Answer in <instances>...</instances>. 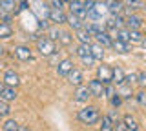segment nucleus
<instances>
[{
  "label": "nucleus",
  "instance_id": "nucleus-1",
  "mask_svg": "<svg viewBox=\"0 0 146 131\" xmlns=\"http://www.w3.org/2000/svg\"><path fill=\"white\" fill-rule=\"evenodd\" d=\"M77 118H79V122H82L84 126L97 124V122L100 120L99 107L97 106H86V107H82V109H79V113H77Z\"/></svg>",
  "mask_w": 146,
  "mask_h": 131
},
{
  "label": "nucleus",
  "instance_id": "nucleus-2",
  "mask_svg": "<svg viewBox=\"0 0 146 131\" xmlns=\"http://www.w3.org/2000/svg\"><path fill=\"white\" fill-rule=\"evenodd\" d=\"M108 15L110 13H108L106 2H104V0H97V2L93 4V7L88 11V16H86V18L91 20V22H100L104 16H108Z\"/></svg>",
  "mask_w": 146,
  "mask_h": 131
},
{
  "label": "nucleus",
  "instance_id": "nucleus-3",
  "mask_svg": "<svg viewBox=\"0 0 146 131\" xmlns=\"http://www.w3.org/2000/svg\"><path fill=\"white\" fill-rule=\"evenodd\" d=\"M36 51L42 57H51L53 53H57V47H55V42L49 37H40L36 38Z\"/></svg>",
  "mask_w": 146,
  "mask_h": 131
},
{
  "label": "nucleus",
  "instance_id": "nucleus-4",
  "mask_svg": "<svg viewBox=\"0 0 146 131\" xmlns=\"http://www.w3.org/2000/svg\"><path fill=\"white\" fill-rule=\"evenodd\" d=\"M143 24H144V18L141 15H137V13H130L124 20V26L128 29H141Z\"/></svg>",
  "mask_w": 146,
  "mask_h": 131
},
{
  "label": "nucleus",
  "instance_id": "nucleus-5",
  "mask_svg": "<svg viewBox=\"0 0 146 131\" xmlns=\"http://www.w3.org/2000/svg\"><path fill=\"white\" fill-rule=\"evenodd\" d=\"M48 20L53 22L55 26H60V24H66L68 20V15L64 13V9H49V15H48Z\"/></svg>",
  "mask_w": 146,
  "mask_h": 131
},
{
  "label": "nucleus",
  "instance_id": "nucleus-6",
  "mask_svg": "<svg viewBox=\"0 0 146 131\" xmlns=\"http://www.w3.org/2000/svg\"><path fill=\"white\" fill-rule=\"evenodd\" d=\"M97 78L104 86H106V84H111V66H108V64L99 66L97 67Z\"/></svg>",
  "mask_w": 146,
  "mask_h": 131
},
{
  "label": "nucleus",
  "instance_id": "nucleus-7",
  "mask_svg": "<svg viewBox=\"0 0 146 131\" xmlns=\"http://www.w3.org/2000/svg\"><path fill=\"white\" fill-rule=\"evenodd\" d=\"M88 89H90L91 97H95V98H102L104 97V84L100 82L99 78L90 80V82H88Z\"/></svg>",
  "mask_w": 146,
  "mask_h": 131
},
{
  "label": "nucleus",
  "instance_id": "nucleus-8",
  "mask_svg": "<svg viewBox=\"0 0 146 131\" xmlns=\"http://www.w3.org/2000/svg\"><path fill=\"white\" fill-rule=\"evenodd\" d=\"M70 13L80 16V18H86V16H88V11H86L82 0H70Z\"/></svg>",
  "mask_w": 146,
  "mask_h": 131
},
{
  "label": "nucleus",
  "instance_id": "nucleus-9",
  "mask_svg": "<svg viewBox=\"0 0 146 131\" xmlns=\"http://www.w3.org/2000/svg\"><path fill=\"white\" fill-rule=\"evenodd\" d=\"M90 97H91V93H90L88 86H79V88L75 89V93H73V100H75V102H80V104L88 102Z\"/></svg>",
  "mask_w": 146,
  "mask_h": 131
},
{
  "label": "nucleus",
  "instance_id": "nucleus-10",
  "mask_svg": "<svg viewBox=\"0 0 146 131\" xmlns=\"http://www.w3.org/2000/svg\"><path fill=\"white\" fill-rule=\"evenodd\" d=\"M68 82H70L71 86H75V88H79V86H82V82H84V76H82V71L77 69V67H73V69L68 73Z\"/></svg>",
  "mask_w": 146,
  "mask_h": 131
},
{
  "label": "nucleus",
  "instance_id": "nucleus-11",
  "mask_svg": "<svg viewBox=\"0 0 146 131\" xmlns=\"http://www.w3.org/2000/svg\"><path fill=\"white\" fill-rule=\"evenodd\" d=\"M13 51H15V57L18 58V60H22V62L31 60V58H33V51H31L27 46H17Z\"/></svg>",
  "mask_w": 146,
  "mask_h": 131
},
{
  "label": "nucleus",
  "instance_id": "nucleus-12",
  "mask_svg": "<svg viewBox=\"0 0 146 131\" xmlns=\"http://www.w3.org/2000/svg\"><path fill=\"white\" fill-rule=\"evenodd\" d=\"M108 6V13L110 15H121L124 9V2L122 0H104Z\"/></svg>",
  "mask_w": 146,
  "mask_h": 131
},
{
  "label": "nucleus",
  "instance_id": "nucleus-13",
  "mask_svg": "<svg viewBox=\"0 0 146 131\" xmlns=\"http://www.w3.org/2000/svg\"><path fill=\"white\" fill-rule=\"evenodd\" d=\"M71 69H73V62L70 58H62L57 66V75L58 76H68V73H70Z\"/></svg>",
  "mask_w": 146,
  "mask_h": 131
},
{
  "label": "nucleus",
  "instance_id": "nucleus-14",
  "mask_svg": "<svg viewBox=\"0 0 146 131\" xmlns=\"http://www.w3.org/2000/svg\"><path fill=\"white\" fill-rule=\"evenodd\" d=\"M124 69H122L121 66H117V67H111V84H115V86H121V84H124Z\"/></svg>",
  "mask_w": 146,
  "mask_h": 131
},
{
  "label": "nucleus",
  "instance_id": "nucleus-15",
  "mask_svg": "<svg viewBox=\"0 0 146 131\" xmlns=\"http://www.w3.org/2000/svg\"><path fill=\"white\" fill-rule=\"evenodd\" d=\"M111 47H113V51H115V53H119V55H126V53L131 51L130 42H122V40H117V38L111 42Z\"/></svg>",
  "mask_w": 146,
  "mask_h": 131
},
{
  "label": "nucleus",
  "instance_id": "nucleus-16",
  "mask_svg": "<svg viewBox=\"0 0 146 131\" xmlns=\"http://www.w3.org/2000/svg\"><path fill=\"white\" fill-rule=\"evenodd\" d=\"M93 38L97 40V44H100L102 47H111V42H113V38L110 37V33H108V31H100V33H97Z\"/></svg>",
  "mask_w": 146,
  "mask_h": 131
},
{
  "label": "nucleus",
  "instance_id": "nucleus-17",
  "mask_svg": "<svg viewBox=\"0 0 146 131\" xmlns=\"http://www.w3.org/2000/svg\"><path fill=\"white\" fill-rule=\"evenodd\" d=\"M122 26H124V18H122V15H110V18L106 22V28L121 29Z\"/></svg>",
  "mask_w": 146,
  "mask_h": 131
},
{
  "label": "nucleus",
  "instance_id": "nucleus-18",
  "mask_svg": "<svg viewBox=\"0 0 146 131\" xmlns=\"http://www.w3.org/2000/svg\"><path fill=\"white\" fill-rule=\"evenodd\" d=\"M17 98V88H11V86H6L4 91L0 93V100H6V102H13Z\"/></svg>",
  "mask_w": 146,
  "mask_h": 131
},
{
  "label": "nucleus",
  "instance_id": "nucleus-19",
  "mask_svg": "<svg viewBox=\"0 0 146 131\" xmlns=\"http://www.w3.org/2000/svg\"><path fill=\"white\" fill-rule=\"evenodd\" d=\"M4 84L11 86V88H17V86L20 84V76H18L15 71H7V73L4 75Z\"/></svg>",
  "mask_w": 146,
  "mask_h": 131
},
{
  "label": "nucleus",
  "instance_id": "nucleus-20",
  "mask_svg": "<svg viewBox=\"0 0 146 131\" xmlns=\"http://www.w3.org/2000/svg\"><path fill=\"white\" fill-rule=\"evenodd\" d=\"M104 49H106V47H102L100 44H90V55L99 62V60L104 58Z\"/></svg>",
  "mask_w": 146,
  "mask_h": 131
},
{
  "label": "nucleus",
  "instance_id": "nucleus-21",
  "mask_svg": "<svg viewBox=\"0 0 146 131\" xmlns=\"http://www.w3.org/2000/svg\"><path fill=\"white\" fill-rule=\"evenodd\" d=\"M68 24H70V28L71 29H75V31H79V29H82V26H84V20L80 18V16H77V15H73V13H70L68 15Z\"/></svg>",
  "mask_w": 146,
  "mask_h": 131
},
{
  "label": "nucleus",
  "instance_id": "nucleus-22",
  "mask_svg": "<svg viewBox=\"0 0 146 131\" xmlns=\"http://www.w3.org/2000/svg\"><path fill=\"white\" fill-rule=\"evenodd\" d=\"M13 37V28L11 24H6V22H0V40H7Z\"/></svg>",
  "mask_w": 146,
  "mask_h": 131
},
{
  "label": "nucleus",
  "instance_id": "nucleus-23",
  "mask_svg": "<svg viewBox=\"0 0 146 131\" xmlns=\"http://www.w3.org/2000/svg\"><path fill=\"white\" fill-rule=\"evenodd\" d=\"M122 122L126 124L128 131H139V124H137L135 117H131V115H124V117H122Z\"/></svg>",
  "mask_w": 146,
  "mask_h": 131
},
{
  "label": "nucleus",
  "instance_id": "nucleus-24",
  "mask_svg": "<svg viewBox=\"0 0 146 131\" xmlns=\"http://www.w3.org/2000/svg\"><path fill=\"white\" fill-rule=\"evenodd\" d=\"M17 0H0V9L6 13H15Z\"/></svg>",
  "mask_w": 146,
  "mask_h": 131
},
{
  "label": "nucleus",
  "instance_id": "nucleus-25",
  "mask_svg": "<svg viewBox=\"0 0 146 131\" xmlns=\"http://www.w3.org/2000/svg\"><path fill=\"white\" fill-rule=\"evenodd\" d=\"M113 124H115V122L110 118L108 115H104L102 120H100V131H113Z\"/></svg>",
  "mask_w": 146,
  "mask_h": 131
},
{
  "label": "nucleus",
  "instance_id": "nucleus-26",
  "mask_svg": "<svg viewBox=\"0 0 146 131\" xmlns=\"http://www.w3.org/2000/svg\"><path fill=\"white\" fill-rule=\"evenodd\" d=\"M77 38H79V42L80 44H91V35L88 33V31H84V29H79L77 31Z\"/></svg>",
  "mask_w": 146,
  "mask_h": 131
},
{
  "label": "nucleus",
  "instance_id": "nucleus-27",
  "mask_svg": "<svg viewBox=\"0 0 146 131\" xmlns=\"http://www.w3.org/2000/svg\"><path fill=\"white\" fill-rule=\"evenodd\" d=\"M143 38H144V35L141 33V29H130V42L131 44H141Z\"/></svg>",
  "mask_w": 146,
  "mask_h": 131
},
{
  "label": "nucleus",
  "instance_id": "nucleus-28",
  "mask_svg": "<svg viewBox=\"0 0 146 131\" xmlns=\"http://www.w3.org/2000/svg\"><path fill=\"white\" fill-rule=\"evenodd\" d=\"M18 126H20V124H18L17 120L7 118V120L2 124V131H17V129H18Z\"/></svg>",
  "mask_w": 146,
  "mask_h": 131
},
{
  "label": "nucleus",
  "instance_id": "nucleus-29",
  "mask_svg": "<svg viewBox=\"0 0 146 131\" xmlns=\"http://www.w3.org/2000/svg\"><path fill=\"white\" fill-rule=\"evenodd\" d=\"M60 33H62V29L58 28V26H55V24H53L51 28L48 29V37L51 38L53 42H55V40H58V38H60Z\"/></svg>",
  "mask_w": 146,
  "mask_h": 131
},
{
  "label": "nucleus",
  "instance_id": "nucleus-30",
  "mask_svg": "<svg viewBox=\"0 0 146 131\" xmlns=\"http://www.w3.org/2000/svg\"><path fill=\"white\" fill-rule=\"evenodd\" d=\"M75 53H77V57L82 58V57H88L90 55V44H79L75 49Z\"/></svg>",
  "mask_w": 146,
  "mask_h": 131
},
{
  "label": "nucleus",
  "instance_id": "nucleus-31",
  "mask_svg": "<svg viewBox=\"0 0 146 131\" xmlns=\"http://www.w3.org/2000/svg\"><path fill=\"white\" fill-rule=\"evenodd\" d=\"M58 42H60L62 46H70V44L73 42L71 33H70V31H62V33H60V38H58Z\"/></svg>",
  "mask_w": 146,
  "mask_h": 131
},
{
  "label": "nucleus",
  "instance_id": "nucleus-32",
  "mask_svg": "<svg viewBox=\"0 0 146 131\" xmlns=\"http://www.w3.org/2000/svg\"><path fill=\"white\" fill-rule=\"evenodd\" d=\"M117 40L130 42V29H128V28H121V29L117 31Z\"/></svg>",
  "mask_w": 146,
  "mask_h": 131
},
{
  "label": "nucleus",
  "instance_id": "nucleus-33",
  "mask_svg": "<svg viewBox=\"0 0 146 131\" xmlns=\"http://www.w3.org/2000/svg\"><path fill=\"white\" fill-rule=\"evenodd\" d=\"M133 97H135V100H137V104H139V106L146 107V89H141V91L135 93Z\"/></svg>",
  "mask_w": 146,
  "mask_h": 131
},
{
  "label": "nucleus",
  "instance_id": "nucleus-34",
  "mask_svg": "<svg viewBox=\"0 0 146 131\" xmlns=\"http://www.w3.org/2000/svg\"><path fill=\"white\" fill-rule=\"evenodd\" d=\"M0 115H2V118H4V117H9V115H11V107H9V102L0 100Z\"/></svg>",
  "mask_w": 146,
  "mask_h": 131
},
{
  "label": "nucleus",
  "instance_id": "nucleus-35",
  "mask_svg": "<svg viewBox=\"0 0 146 131\" xmlns=\"http://www.w3.org/2000/svg\"><path fill=\"white\" fill-rule=\"evenodd\" d=\"M122 100H124V98H122V97H121L119 93H115L113 97H110V102H111V106L115 107V109H119V107L122 106Z\"/></svg>",
  "mask_w": 146,
  "mask_h": 131
},
{
  "label": "nucleus",
  "instance_id": "nucleus-36",
  "mask_svg": "<svg viewBox=\"0 0 146 131\" xmlns=\"http://www.w3.org/2000/svg\"><path fill=\"white\" fill-rule=\"evenodd\" d=\"M29 9V2L27 0H20V4L17 6V9H15V15H20V13H24Z\"/></svg>",
  "mask_w": 146,
  "mask_h": 131
},
{
  "label": "nucleus",
  "instance_id": "nucleus-37",
  "mask_svg": "<svg viewBox=\"0 0 146 131\" xmlns=\"http://www.w3.org/2000/svg\"><path fill=\"white\" fill-rule=\"evenodd\" d=\"M115 93H117L115 84H106L104 86V97H113Z\"/></svg>",
  "mask_w": 146,
  "mask_h": 131
},
{
  "label": "nucleus",
  "instance_id": "nucleus-38",
  "mask_svg": "<svg viewBox=\"0 0 146 131\" xmlns=\"http://www.w3.org/2000/svg\"><path fill=\"white\" fill-rule=\"evenodd\" d=\"M137 84H139L143 89H146V71H143V73L137 75Z\"/></svg>",
  "mask_w": 146,
  "mask_h": 131
},
{
  "label": "nucleus",
  "instance_id": "nucleus-39",
  "mask_svg": "<svg viewBox=\"0 0 146 131\" xmlns=\"http://www.w3.org/2000/svg\"><path fill=\"white\" fill-rule=\"evenodd\" d=\"M137 75H139V73H130V75H126V76H124V84H128V86L135 84V82H137Z\"/></svg>",
  "mask_w": 146,
  "mask_h": 131
},
{
  "label": "nucleus",
  "instance_id": "nucleus-40",
  "mask_svg": "<svg viewBox=\"0 0 146 131\" xmlns=\"http://www.w3.org/2000/svg\"><path fill=\"white\" fill-rule=\"evenodd\" d=\"M80 60H82V64H84L86 67H91V66L95 64V62H97V60H95V58L91 57V55H88V57H82Z\"/></svg>",
  "mask_w": 146,
  "mask_h": 131
},
{
  "label": "nucleus",
  "instance_id": "nucleus-41",
  "mask_svg": "<svg viewBox=\"0 0 146 131\" xmlns=\"http://www.w3.org/2000/svg\"><path fill=\"white\" fill-rule=\"evenodd\" d=\"M53 9H64V0H49Z\"/></svg>",
  "mask_w": 146,
  "mask_h": 131
},
{
  "label": "nucleus",
  "instance_id": "nucleus-42",
  "mask_svg": "<svg viewBox=\"0 0 146 131\" xmlns=\"http://www.w3.org/2000/svg\"><path fill=\"white\" fill-rule=\"evenodd\" d=\"M113 131H128V128H126V124H124V122H115V124H113Z\"/></svg>",
  "mask_w": 146,
  "mask_h": 131
},
{
  "label": "nucleus",
  "instance_id": "nucleus-43",
  "mask_svg": "<svg viewBox=\"0 0 146 131\" xmlns=\"http://www.w3.org/2000/svg\"><path fill=\"white\" fill-rule=\"evenodd\" d=\"M108 117H110V118H111L113 122H117V111H115V109H113V111H110V115H108Z\"/></svg>",
  "mask_w": 146,
  "mask_h": 131
},
{
  "label": "nucleus",
  "instance_id": "nucleus-44",
  "mask_svg": "<svg viewBox=\"0 0 146 131\" xmlns=\"http://www.w3.org/2000/svg\"><path fill=\"white\" fill-rule=\"evenodd\" d=\"M141 46H143V49H144V51H146V37H144L143 40H141Z\"/></svg>",
  "mask_w": 146,
  "mask_h": 131
},
{
  "label": "nucleus",
  "instance_id": "nucleus-45",
  "mask_svg": "<svg viewBox=\"0 0 146 131\" xmlns=\"http://www.w3.org/2000/svg\"><path fill=\"white\" fill-rule=\"evenodd\" d=\"M17 131H29V129H27L26 126H18V129H17Z\"/></svg>",
  "mask_w": 146,
  "mask_h": 131
},
{
  "label": "nucleus",
  "instance_id": "nucleus-46",
  "mask_svg": "<svg viewBox=\"0 0 146 131\" xmlns=\"http://www.w3.org/2000/svg\"><path fill=\"white\" fill-rule=\"evenodd\" d=\"M4 88H6V84H4V80H0V93L4 91Z\"/></svg>",
  "mask_w": 146,
  "mask_h": 131
},
{
  "label": "nucleus",
  "instance_id": "nucleus-47",
  "mask_svg": "<svg viewBox=\"0 0 146 131\" xmlns=\"http://www.w3.org/2000/svg\"><path fill=\"white\" fill-rule=\"evenodd\" d=\"M4 51H6V49H4V46H2V44H0V57L4 55Z\"/></svg>",
  "mask_w": 146,
  "mask_h": 131
},
{
  "label": "nucleus",
  "instance_id": "nucleus-48",
  "mask_svg": "<svg viewBox=\"0 0 146 131\" xmlns=\"http://www.w3.org/2000/svg\"><path fill=\"white\" fill-rule=\"evenodd\" d=\"M143 11H144V13H146V4H144V6H143Z\"/></svg>",
  "mask_w": 146,
  "mask_h": 131
},
{
  "label": "nucleus",
  "instance_id": "nucleus-49",
  "mask_svg": "<svg viewBox=\"0 0 146 131\" xmlns=\"http://www.w3.org/2000/svg\"><path fill=\"white\" fill-rule=\"evenodd\" d=\"M0 118H2V115H0Z\"/></svg>",
  "mask_w": 146,
  "mask_h": 131
},
{
  "label": "nucleus",
  "instance_id": "nucleus-50",
  "mask_svg": "<svg viewBox=\"0 0 146 131\" xmlns=\"http://www.w3.org/2000/svg\"><path fill=\"white\" fill-rule=\"evenodd\" d=\"M0 11H2V9H0Z\"/></svg>",
  "mask_w": 146,
  "mask_h": 131
}]
</instances>
